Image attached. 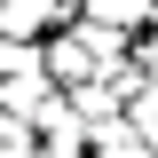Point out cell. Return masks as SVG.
Here are the masks:
<instances>
[{"mask_svg":"<svg viewBox=\"0 0 158 158\" xmlns=\"http://www.w3.org/2000/svg\"><path fill=\"white\" fill-rule=\"evenodd\" d=\"M63 16V0H8L0 8V32H24V24H56Z\"/></svg>","mask_w":158,"mask_h":158,"instance_id":"cell-1","label":"cell"},{"mask_svg":"<svg viewBox=\"0 0 158 158\" xmlns=\"http://www.w3.org/2000/svg\"><path fill=\"white\" fill-rule=\"evenodd\" d=\"M142 127H150V142H158V118H142Z\"/></svg>","mask_w":158,"mask_h":158,"instance_id":"cell-2","label":"cell"}]
</instances>
